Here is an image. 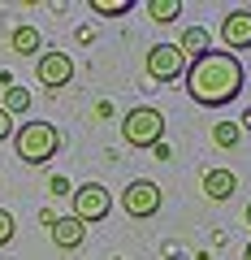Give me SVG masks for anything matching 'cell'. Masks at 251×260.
I'll return each instance as SVG.
<instances>
[{"label":"cell","mask_w":251,"mask_h":260,"mask_svg":"<svg viewBox=\"0 0 251 260\" xmlns=\"http://www.w3.org/2000/svg\"><path fill=\"white\" fill-rule=\"evenodd\" d=\"M35 74H39V83H44L48 91L56 95L61 87H69V78H74V56H69V52H61V48H52V52H44V56H39Z\"/></svg>","instance_id":"6"},{"label":"cell","mask_w":251,"mask_h":260,"mask_svg":"<svg viewBox=\"0 0 251 260\" xmlns=\"http://www.w3.org/2000/svg\"><path fill=\"white\" fill-rule=\"evenodd\" d=\"M182 13V0H148V18L152 22H173Z\"/></svg>","instance_id":"13"},{"label":"cell","mask_w":251,"mask_h":260,"mask_svg":"<svg viewBox=\"0 0 251 260\" xmlns=\"http://www.w3.org/2000/svg\"><path fill=\"white\" fill-rule=\"evenodd\" d=\"M242 217H247V225H251V204H247V213H242Z\"/></svg>","instance_id":"21"},{"label":"cell","mask_w":251,"mask_h":260,"mask_svg":"<svg viewBox=\"0 0 251 260\" xmlns=\"http://www.w3.org/2000/svg\"><path fill=\"white\" fill-rule=\"evenodd\" d=\"M160 186L152 182V178H134L126 191H121V208H126V217H134V221H148V217L160 213Z\"/></svg>","instance_id":"5"},{"label":"cell","mask_w":251,"mask_h":260,"mask_svg":"<svg viewBox=\"0 0 251 260\" xmlns=\"http://www.w3.org/2000/svg\"><path fill=\"white\" fill-rule=\"evenodd\" d=\"M212 139H217V148H238V139H242V126H238V121H217Z\"/></svg>","instance_id":"14"},{"label":"cell","mask_w":251,"mask_h":260,"mask_svg":"<svg viewBox=\"0 0 251 260\" xmlns=\"http://www.w3.org/2000/svg\"><path fill=\"white\" fill-rule=\"evenodd\" d=\"M56 148H61V135L52 121H22L13 130V152L22 156V165H48Z\"/></svg>","instance_id":"2"},{"label":"cell","mask_w":251,"mask_h":260,"mask_svg":"<svg viewBox=\"0 0 251 260\" xmlns=\"http://www.w3.org/2000/svg\"><path fill=\"white\" fill-rule=\"evenodd\" d=\"M247 260H251V243H247Z\"/></svg>","instance_id":"22"},{"label":"cell","mask_w":251,"mask_h":260,"mask_svg":"<svg viewBox=\"0 0 251 260\" xmlns=\"http://www.w3.org/2000/svg\"><path fill=\"white\" fill-rule=\"evenodd\" d=\"M48 191H52V195H69V191H74V186H69L65 178L56 174V178H48Z\"/></svg>","instance_id":"18"},{"label":"cell","mask_w":251,"mask_h":260,"mask_svg":"<svg viewBox=\"0 0 251 260\" xmlns=\"http://www.w3.org/2000/svg\"><path fill=\"white\" fill-rule=\"evenodd\" d=\"M186 91L204 109H221V104L238 100L242 91V61L234 52H204L186 65Z\"/></svg>","instance_id":"1"},{"label":"cell","mask_w":251,"mask_h":260,"mask_svg":"<svg viewBox=\"0 0 251 260\" xmlns=\"http://www.w3.org/2000/svg\"><path fill=\"white\" fill-rule=\"evenodd\" d=\"M69 200H74V213H69V217H78L83 225H95V221H104V217L113 213V195H109V186H100V182L74 186Z\"/></svg>","instance_id":"4"},{"label":"cell","mask_w":251,"mask_h":260,"mask_svg":"<svg viewBox=\"0 0 251 260\" xmlns=\"http://www.w3.org/2000/svg\"><path fill=\"white\" fill-rule=\"evenodd\" d=\"M121 139L130 148H156V143H165V117H160V109H148V104L130 109L121 117Z\"/></svg>","instance_id":"3"},{"label":"cell","mask_w":251,"mask_h":260,"mask_svg":"<svg viewBox=\"0 0 251 260\" xmlns=\"http://www.w3.org/2000/svg\"><path fill=\"white\" fill-rule=\"evenodd\" d=\"M5 139H13V117L0 109V143H5Z\"/></svg>","instance_id":"19"},{"label":"cell","mask_w":251,"mask_h":260,"mask_svg":"<svg viewBox=\"0 0 251 260\" xmlns=\"http://www.w3.org/2000/svg\"><path fill=\"white\" fill-rule=\"evenodd\" d=\"M9 44H13V52L30 56V52H39V44H44V39H39V30H35V26H18V30L9 35Z\"/></svg>","instance_id":"12"},{"label":"cell","mask_w":251,"mask_h":260,"mask_svg":"<svg viewBox=\"0 0 251 260\" xmlns=\"http://www.w3.org/2000/svg\"><path fill=\"white\" fill-rule=\"evenodd\" d=\"M26 109H30V91L26 87H9V91H5V113L18 117V113H26Z\"/></svg>","instance_id":"15"},{"label":"cell","mask_w":251,"mask_h":260,"mask_svg":"<svg viewBox=\"0 0 251 260\" xmlns=\"http://www.w3.org/2000/svg\"><path fill=\"white\" fill-rule=\"evenodd\" d=\"M48 234H52V243H56L61 251H74V247H83L87 225L78 221V217H56V221L48 225Z\"/></svg>","instance_id":"9"},{"label":"cell","mask_w":251,"mask_h":260,"mask_svg":"<svg viewBox=\"0 0 251 260\" xmlns=\"http://www.w3.org/2000/svg\"><path fill=\"white\" fill-rule=\"evenodd\" d=\"M238 126H247V130H251V109H247V113H242V121H238Z\"/></svg>","instance_id":"20"},{"label":"cell","mask_w":251,"mask_h":260,"mask_svg":"<svg viewBox=\"0 0 251 260\" xmlns=\"http://www.w3.org/2000/svg\"><path fill=\"white\" fill-rule=\"evenodd\" d=\"M13 230H18V225H13V213H9V208H0V247L13 243Z\"/></svg>","instance_id":"17"},{"label":"cell","mask_w":251,"mask_h":260,"mask_svg":"<svg viewBox=\"0 0 251 260\" xmlns=\"http://www.w3.org/2000/svg\"><path fill=\"white\" fill-rule=\"evenodd\" d=\"M221 44H225V52L251 48V9H234L221 18Z\"/></svg>","instance_id":"8"},{"label":"cell","mask_w":251,"mask_h":260,"mask_svg":"<svg viewBox=\"0 0 251 260\" xmlns=\"http://www.w3.org/2000/svg\"><path fill=\"white\" fill-rule=\"evenodd\" d=\"M148 74L156 83H173V78L186 74V56L177 52V44H156L148 48Z\"/></svg>","instance_id":"7"},{"label":"cell","mask_w":251,"mask_h":260,"mask_svg":"<svg viewBox=\"0 0 251 260\" xmlns=\"http://www.w3.org/2000/svg\"><path fill=\"white\" fill-rule=\"evenodd\" d=\"M177 52H182L186 61H195V56L212 52V35H208L204 26H191V30H182V39H177Z\"/></svg>","instance_id":"11"},{"label":"cell","mask_w":251,"mask_h":260,"mask_svg":"<svg viewBox=\"0 0 251 260\" xmlns=\"http://www.w3.org/2000/svg\"><path fill=\"white\" fill-rule=\"evenodd\" d=\"M234 191H238V174L234 169H208L204 174V195L208 200L225 204V200H234Z\"/></svg>","instance_id":"10"},{"label":"cell","mask_w":251,"mask_h":260,"mask_svg":"<svg viewBox=\"0 0 251 260\" xmlns=\"http://www.w3.org/2000/svg\"><path fill=\"white\" fill-rule=\"evenodd\" d=\"M91 13H100V18H121V13H130V0H91Z\"/></svg>","instance_id":"16"}]
</instances>
